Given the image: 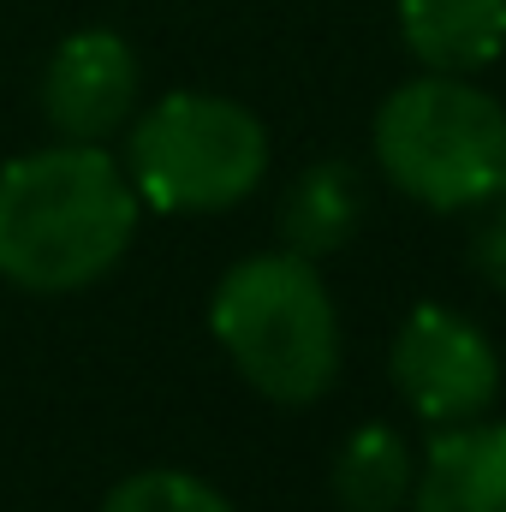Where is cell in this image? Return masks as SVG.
I'll return each mask as SVG.
<instances>
[{
	"mask_svg": "<svg viewBox=\"0 0 506 512\" xmlns=\"http://www.w3.org/2000/svg\"><path fill=\"white\" fill-rule=\"evenodd\" d=\"M209 322L233 370L280 405H310L340 376L334 298L316 262L298 251L233 262L209 298Z\"/></svg>",
	"mask_w": 506,
	"mask_h": 512,
	"instance_id": "obj_2",
	"label": "cell"
},
{
	"mask_svg": "<svg viewBox=\"0 0 506 512\" xmlns=\"http://www.w3.org/2000/svg\"><path fill=\"white\" fill-rule=\"evenodd\" d=\"M411 477V447L387 423L352 429L334 459V495L346 512H399L411 501Z\"/></svg>",
	"mask_w": 506,
	"mask_h": 512,
	"instance_id": "obj_10",
	"label": "cell"
},
{
	"mask_svg": "<svg viewBox=\"0 0 506 512\" xmlns=\"http://www.w3.org/2000/svg\"><path fill=\"white\" fill-rule=\"evenodd\" d=\"M364 221V185L346 161H310L280 197V239L298 256L340 251Z\"/></svg>",
	"mask_w": 506,
	"mask_h": 512,
	"instance_id": "obj_9",
	"label": "cell"
},
{
	"mask_svg": "<svg viewBox=\"0 0 506 512\" xmlns=\"http://www.w3.org/2000/svg\"><path fill=\"white\" fill-rule=\"evenodd\" d=\"M42 108L72 143H102L137 108V54L114 30H78L42 72Z\"/></svg>",
	"mask_w": 506,
	"mask_h": 512,
	"instance_id": "obj_6",
	"label": "cell"
},
{
	"mask_svg": "<svg viewBox=\"0 0 506 512\" xmlns=\"http://www.w3.org/2000/svg\"><path fill=\"white\" fill-rule=\"evenodd\" d=\"M393 387L429 429H459L489 417L501 393V358L477 322H465L459 310L423 304L405 316L393 340Z\"/></svg>",
	"mask_w": 506,
	"mask_h": 512,
	"instance_id": "obj_5",
	"label": "cell"
},
{
	"mask_svg": "<svg viewBox=\"0 0 506 512\" xmlns=\"http://www.w3.org/2000/svg\"><path fill=\"white\" fill-rule=\"evenodd\" d=\"M262 173H268V131L245 102L173 90L131 126L126 179L161 215L233 209L256 191Z\"/></svg>",
	"mask_w": 506,
	"mask_h": 512,
	"instance_id": "obj_4",
	"label": "cell"
},
{
	"mask_svg": "<svg viewBox=\"0 0 506 512\" xmlns=\"http://www.w3.org/2000/svg\"><path fill=\"white\" fill-rule=\"evenodd\" d=\"M102 512H233V507L203 477H185V471H137V477H126L102 501Z\"/></svg>",
	"mask_w": 506,
	"mask_h": 512,
	"instance_id": "obj_11",
	"label": "cell"
},
{
	"mask_svg": "<svg viewBox=\"0 0 506 512\" xmlns=\"http://www.w3.org/2000/svg\"><path fill=\"white\" fill-rule=\"evenodd\" d=\"M411 512H506V423L435 429L423 471L411 477Z\"/></svg>",
	"mask_w": 506,
	"mask_h": 512,
	"instance_id": "obj_7",
	"label": "cell"
},
{
	"mask_svg": "<svg viewBox=\"0 0 506 512\" xmlns=\"http://www.w3.org/2000/svg\"><path fill=\"white\" fill-rule=\"evenodd\" d=\"M381 173L429 209H483L506 197V108L459 72L399 84L376 114Z\"/></svg>",
	"mask_w": 506,
	"mask_h": 512,
	"instance_id": "obj_3",
	"label": "cell"
},
{
	"mask_svg": "<svg viewBox=\"0 0 506 512\" xmlns=\"http://www.w3.org/2000/svg\"><path fill=\"white\" fill-rule=\"evenodd\" d=\"M399 36L429 72H483L506 48V0H399Z\"/></svg>",
	"mask_w": 506,
	"mask_h": 512,
	"instance_id": "obj_8",
	"label": "cell"
},
{
	"mask_svg": "<svg viewBox=\"0 0 506 512\" xmlns=\"http://www.w3.org/2000/svg\"><path fill=\"white\" fill-rule=\"evenodd\" d=\"M489 215L471 227V268H477V280H489L495 292H506V197L495 203H483Z\"/></svg>",
	"mask_w": 506,
	"mask_h": 512,
	"instance_id": "obj_12",
	"label": "cell"
},
{
	"mask_svg": "<svg viewBox=\"0 0 506 512\" xmlns=\"http://www.w3.org/2000/svg\"><path fill=\"white\" fill-rule=\"evenodd\" d=\"M143 197L96 143H54L0 167V274L24 292L102 280L137 233Z\"/></svg>",
	"mask_w": 506,
	"mask_h": 512,
	"instance_id": "obj_1",
	"label": "cell"
}]
</instances>
